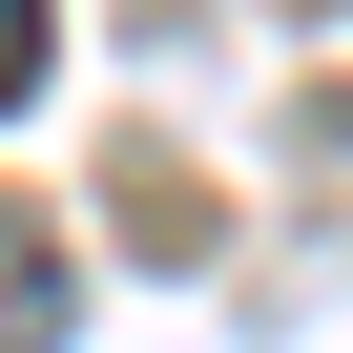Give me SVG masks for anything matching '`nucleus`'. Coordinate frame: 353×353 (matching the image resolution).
Here are the masks:
<instances>
[{
	"instance_id": "f257e3e1",
	"label": "nucleus",
	"mask_w": 353,
	"mask_h": 353,
	"mask_svg": "<svg viewBox=\"0 0 353 353\" xmlns=\"http://www.w3.org/2000/svg\"><path fill=\"white\" fill-rule=\"evenodd\" d=\"M42 332H63V250L0 208V353H42Z\"/></svg>"
},
{
	"instance_id": "f03ea898",
	"label": "nucleus",
	"mask_w": 353,
	"mask_h": 353,
	"mask_svg": "<svg viewBox=\"0 0 353 353\" xmlns=\"http://www.w3.org/2000/svg\"><path fill=\"white\" fill-rule=\"evenodd\" d=\"M42 83V0H0V104H21Z\"/></svg>"
}]
</instances>
